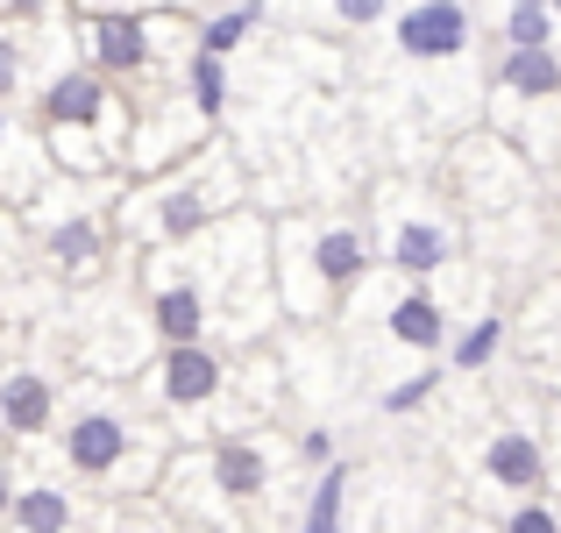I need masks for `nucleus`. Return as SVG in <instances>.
Segmentation results:
<instances>
[{"label": "nucleus", "mask_w": 561, "mask_h": 533, "mask_svg": "<svg viewBox=\"0 0 561 533\" xmlns=\"http://www.w3.org/2000/svg\"><path fill=\"white\" fill-rule=\"evenodd\" d=\"M398 43H405V57H455L469 43V8H455V0H426V8L398 14Z\"/></svg>", "instance_id": "nucleus-1"}, {"label": "nucleus", "mask_w": 561, "mask_h": 533, "mask_svg": "<svg viewBox=\"0 0 561 533\" xmlns=\"http://www.w3.org/2000/svg\"><path fill=\"white\" fill-rule=\"evenodd\" d=\"M220 392V363L206 349H171L164 355V398L171 406H199V398Z\"/></svg>", "instance_id": "nucleus-2"}, {"label": "nucleus", "mask_w": 561, "mask_h": 533, "mask_svg": "<svg viewBox=\"0 0 561 533\" xmlns=\"http://www.w3.org/2000/svg\"><path fill=\"white\" fill-rule=\"evenodd\" d=\"M93 57L107 71H128L150 57V29L136 22V14H93Z\"/></svg>", "instance_id": "nucleus-3"}, {"label": "nucleus", "mask_w": 561, "mask_h": 533, "mask_svg": "<svg viewBox=\"0 0 561 533\" xmlns=\"http://www.w3.org/2000/svg\"><path fill=\"white\" fill-rule=\"evenodd\" d=\"M43 114H50V122H65V128H85V122H100V114H107V93H100L93 71H71V79H57L50 93H43Z\"/></svg>", "instance_id": "nucleus-4"}, {"label": "nucleus", "mask_w": 561, "mask_h": 533, "mask_svg": "<svg viewBox=\"0 0 561 533\" xmlns=\"http://www.w3.org/2000/svg\"><path fill=\"white\" fill-rule=\"evenodd\" d=\"M0 420H8L14 434H43V427H50V384L43 377H8L0 384Z\"/></svg>", "instance_id": "nucleus-5"}, {"label": "nucleus", "mask_w": 561, "mask_h": 533, "mask_svg": "<svg viewBox=\"0 0 561 533\" xmlns=\"http://www.w3.org/2000/svg\"><path fill=\"white\" fill-rule=\"evenodd\" d=\"M122 420H107V412H93V420H79V427H71V441H65V449H71V463H79V469H114V463H122Z\"/></svg>", "instance_id": "nucleus-6"}, {"label": "nucleus", "mask_w": 561, "mask_h": 533, "mask_svg": "<svg viewBox=\"0 0 561 533\" xmlns=\"http://www.w3.org/2000/svg\"><path fill=\"white\" fill-rule=\"evenodd\" d=\"M199 320H206V306H199L192 285H164V292H157V328H164L171 349H199Z\"/></svg>", "instance_id": "nucleus-7"}, {"label": "nucleus", "mask_w": 561, "mask_h": 533, "mask_svg": "<svg viewBox=\"0 0 561 533\" xmlns=\"http://www.w3.org/2000/svg\"><path fill=\"white\" fill-rule=\"evenodd\" d=\"M497 71H505L512 93H554V86H561V57L554 50H512Z\"/></svg>", "instance_id": "nucleus-8"}, {"label": "nucleus", "mask_w": 561, "mask_h": 533, "mask_svg": "<svg viewBox=\"0 0 561 533\" xmlns=\"http://www.w3.org/2000/svg\"><path fill=\"white\" fill-rule=\"evenodd\" d=\"M491 477L497 484H519V491H526V484H540V449L526 434H497L491 441Z\"/></svg>", "instance_id": "nucleus-9"}, {"label": "nucleus", "mask_w": 561, "mask_h": 533, "mask_svg": "<svg viewBox=\"0 0 561 533\" xmlns=\"http://www.w3.org/2000/svg\"><path fill=\"white\" fill-rule=\"evenodd\" d=\"M214 477H220L228 498H249V491H263V455L249 449V441H228V449L214 455Z\"/></svg>", "instance_id": "nucleus-10"}, {"label": "nucleus", "mask_w": 561, "mask_h": 533, "mask_svg": "<svg viewBox=\"0 0 561 533\" xmlns=\"http://www.w3.org/2000/svg\"><path fill=\"white\" fill-rule=\"evenodd\" d=\"M391 342L434 349V342H440V306H434V299H398V306H391Z\"/></svg>", "instance_id": "nucleus-11"}, {"label": "nucleus", "mask_w": 561, "mask_h": 533, "mask_svg": "<svg viewBox=\"0 0 561 533\" xmlns=\"http://www.w3.org/2000/svg\"><path fill=\"white\" fill-rule=\"evenodd\" d=\"M391 257L405 263V271H434V263H448V228H434V220H412V228L391 242Z\"/></svg>", "instance_id": "nucleus-12"}, {"label": "nucleus", "mask_w": 561, "mask_h": 533, "mask_svg": "<svg viewBox=\"0 0 561 533\" xmlns=\"http://www.w3.org/2000/svg\"><path fill=\"white\" fill-rule=\"evenodd\" d=\"M14 520H22V533H65L71 506L57 491H28V498H14Z\"/></svg>", "instance_id": "nucleus-13"}, {"label": "nucleus", "mask_w": 561, "mask_h": 533, "mask_svg": "<svg viewBox=\"0 0 561 533\" xmlns=\"http://www.w3.org/2000/svg\"><path fill=\"white\" fill-rule=\"evenodd\" d=\"M342 484H348V469L334 463L328 477H320V491H313V512H306V533H342Z\"/></svg>", "instance_id": "nucleus-14"}, {"label": "nucleus", "mask_w": 561, "mask_h": 533, "mask_svg": "<svg viewBox=\"0 0 561 533\" xmlns=\"http://www.w3.org/2000/svg\"><path fill=\"white\" fill-rule=\"evenodd\" d=\"M548 29H554L548 8H512L505 14V43L512 50H548Z\"/></svg>", "instance_id": "nucleus-15"}, {"label": "nucleus", "mask_w": 561, "mask_h": 533, "mask_svg": "<svg viewBox=\"0 0 561 533\" xmlns=\"http://www.w3.org/2000/svg\"><path fill=\"white\" fill-rule=\"evenodd\" d=\"M320 271H328L334 285H348V277L363 271V242H356V235H348V228H334L328 242H320Z\"/></svg>", "instance_id": "nucleus-16"}, {"label": "nucleus", "mask_w": 561, "mask_h": 533, "mask_svg": "<svg viewBox=\"0 0 561 533\" xmlns=\"http://www.w3.org/2000/svg\"><path fill=\"white\" fill-rule=\"evenodd\" d=\"M256 29V8H242V14H220V22H206L199 29V57H220V50H234V43Z\"/></svg>", "instance_id": "nucleus-17"}, {"label": "nucleus", "mask_w": 561, "mask_h": 533, "mask_svg": "<svg viewBox=\"0 0 561 533\" xmlns=\"http://www.w3.org/2000/svg\"><path fill=\"white\" fill-rule=\"evenodd\" d=\"M192 93H199V114H220V100H228L220 57H192Z\"/></svg>", "instance_id": "nucleus-18"}, {"label": "nucleus", "mask_w": 561, "mask_h": 533, "mask_svg": "<svg viewBox=\"0 0 561 533\" xmlns=\"http://www.w3.org/2000/svg\"><path fill=\"white\" fill-rule=\"evenodd\" d=\"M505 342V328H497V320H477V328H469V342L455 349V363L462 370H477V363H491V349Z\"/></svg>", "instance_id": "nucleus-19"}, {"label": "nucleus", "mask_w": 561, "mask_h": 533, "mask_svg": "<svg viewBox=\"0 0 561 533\" xmlns=\"http://www.w3.org/2000/svg\"><path fill=\"white\" fill-rule=\"evenodd\" d=\"M199 220H206V206L192 200V192H171V200H164V235H192Z\"/></svg>", "instance_id": "nucleus-20"}, {"label": "nucleus", "mask_w": 561, "mask_h": 533, "mask_svg": "<svg viewBox=\"0 0 561 533\" xmlns=\"http://www.w3.org/2000/svg\"><path fill=\"white\" fill-rule=\"evenodd\" d=\"M50 249H57L65 263H85V257H93V228H85V220H71V228L50 235Z\"/></svg>", "instance_id": "nucleus-21"}, {"label": "nucleus", "mask_w": 561, "mask_h": 533, "mask_svg": "<svg viewBox=\"0 0 561 533\" xmlns=\"http://www.w3.org/2000/svg\"><path fill=\"white\" fill-rule=\"evenodd\" d=\"M426 392H434V377H405V384H398L391 398H383V412H412V406H420Z\"/></svg>", "instance_id": "nucleus-22"}, {"label": "nucleus", "mask_w": 561, "mask_h": 533, "mask_svg": "<svg viewBox=\"0 0 561 533\" xmlns=\"http://www.w3.org/2000/svg\"><path fill=\"white\" fill-rule=\"evenodd\" d=\"M505 533H561V526H554V512H548V506H526V512H512V526H505Z\"/></svg>", "instance_id": "nucleus-23"}, {"label": "nucleus", "mask_w": 561, "mask_h": 533, "mask_svg": "<svg viewBox=\"0 0 561 533\" xmlns=\"http://www.w3.org/2000/svg\"><path fill=\"white\" fill-rule=\"evenodd\" d=\"M8 86H14V50L0 43V93H8Z\"/></svg>", "instance_id": "nucleus-24"}, {"label": "nucleus", "mask_w": 561, "mask_h": 533, "mask_svg": "<svg viewBox=\"0 0 561 533\" xmlns=\"http://www.w3.org/2000/svg\"><path fill=\"white\" fill-rule=\"evenodd\" d=\"M0 512H14V491H8V477H0Z\"/></svg>", "instance_id": "nucleus-25"}, {"label": "nucleus", "mask_w": 561, "mask_h": 533, "mask_svg": "<svg viewBox=\"0 0 561 533\" xmlns=\"http://www.w3.org/2000/svg\"><path fill=\"white\" fill-rule=\"evenodd\" d=\"M0 136H8V122H0Z\"/></svg>", "instance_id": "nucleus-26"}]
</instances>
